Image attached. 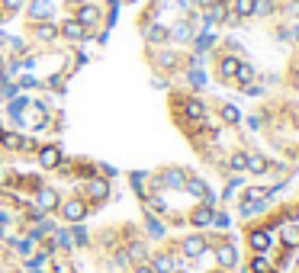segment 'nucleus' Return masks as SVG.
<instances>
[{"instance_id":"21","label":"nucleus","mask_w":299,"mask_h":273,"mask_svg":"<svg viewBox=\"0 0 299 273\" xmlns=\"http://www.w3.org/2000/svg\"><path fill=\"white\" fill-rule=\"evenodd\" d=\"M235 77H238L241 84H248L251 77H254V71H251V65H238V71H235Z\"/></svg>"},{"instance_id":"40","label":"nucleus","mask_w":299,"mask_h":273,"mask_svg":"<svg viewBox=\"0 0 299 273\" xmlns=\"http://www.w3.org/2000/svg\"><path fill=\"white\" fill-rule=\"evenodd\" d=\"M4 42H7V36H4V32H0V45H4Z\"/></svg>"},{"instance_id":"30","label":"nucleus","mask_w":299,"mask_h":273,"mask_svg":"<svg viewBox=\"0 0 299 273\" xmlns=\"http://www.w3.org/2000/svg\"><path fill=\"white\" fill-rule=\"evenodd\" d=\"M209 45H213V36H209V32H206V36H200V39H196V48H209Z\"/></svg>"},{"instance_id":"3","label":"nucleus","mask_w":299,"mask_h":273,"mask_svg":"<svg viewBox=\"0 0 299 273\" xmlns=\"http://www.w3.org/2000/svg\"><path fill=\"white\" fill-rule=\"evenodd\" d=\"M203 251H206L203 238H187V241H183V254H187V257H200Z\"/></svg>"},{"instance_id":"16","label":"nucleus","mask_w":299,"mask_h":273,"mask_svg":"<svg viewBox=\"0 0 299 273\" xmlns=\"http://www.w3.org/2000/svg\"><path fill=\"white\" fill-rule=\"evenodd\" d=\"M168 39V29H164V26H152V29H148V42H164Z\"/></svg>"},{"instance_id":"25","label":"nucleus","mask_w":299,"mask_h":273,"mask_svg":"<svg viewBox=\"0 0 299 273\" xmlns=\"http://www.w3.org/2000/svg\"><path fill=\"white\" fill-rule=\"evenodd\" d=\"M251 267L258 270V273H267V267H270V263H267V257H261V254H258V257H254V263H251Z\"/></svg>"},{"instance_id":"31","label":"nucleus","mask_w":299,"mask_h":273,"mask_svg":"<svg viewBox=\"0 0 299 273\" xmlns=\"http://www.w3.org/2000/svg\"><path fill=\"white\" fill-rule=\"evenodd\" d=\"M71 238H74L77 244H87V232H84V228H74V235H71Z\"/></svg>"},{"instance_id":"7","label":"nucleus","mask_w":299,"mask_h":273,"mask_svg":"<svg viewBox=\"0 0 299 273\" xmlns=\"http://www.w3.org/2000/svg\"><path fill=\"white\" fill-rule=\"evenodd\" d=\"M270 241H274L270 232H254V235H251V248H254V251H267Z\"/></svg>"},{"instance_id":"4","label":"nucleus","mask_w":299,"mask_h":273,"mask_svg":"<svg viewBox=\"0 0 299 273\" xmlns=\"http://www.w3.org/2000/svg\"><path fill=\"white\" fill-rule=\"evenodd\" d=\"M61 212H65V219H68V222H81V219H84V202L71 199L65 209H61Z\"/></svg>"},{"instance_id":"37","label":"nucleus","mask_w":299,"mask_h":273,"mask_svg":"<svg viewBox=\"0 0 299 273\" xmlns=\"http://www.w3.org/2000/svg\"><path fill=\"white\" fill-rule=\"evenodd\" d=\"M7 42H10V48H13V51H23V42H20V39H7Z\"/></svg>"},{"instance_id":"5","label":"nucleus","mask_w":299,"mask_h":273,"mask_svg":"<svg viewBox=\"0 0 299 273\" xmlns=\"http://www.w3.org/2000/svg\"><path fill=\"white\" fill-rule=\"evenodd\" d=\"M61 32H65L68 39H84V32H87V26L84 23H77V20H68L65 26H61Z\"/></svg>"},{"instance_id":"45","label":"nucleus","mask_w":299,"mask_h":273,"mask_svg":"<svg viewBox=\"0 0 299 273\" xmlns=\"http://www.w3.org/2000/svg\"><path fill=\"white\" fill-rule=\"evenodd\" d=\"M296 263H299V260H296Z\"/></svg>"},{"instance_id":"18","label":"nucleus","mask_w":299,"mask_h":273,"mask_svg":"<svg viewBox=\"0 0 299 273\" xmlns=\"http://www.w3.org/2000/svg\"><path fill=\"white\" fill-rule=\"evenodd\" d=\"M238 65H241L238 58H225V61H222V74H225V77H232L235 71H238Z\"/></svg>"},{"instance_id":"42","label":"nucleus","mask_w":299,"mask_h":273,"mask_svg":"<svg viewBox=\"0 0 299 273\" xmlns=\"http://www.w3.org/2000/svg\"><path fill=\"white\" fill-rule=\"evenodd\" d=\"M4 219H7V215H4V212H0V222H4Z\"/></svg>"},{"instance_id":"12","label":"nucleus","mask_w":299,"mask_h":273,"mask_svg":"<svg viewBox=\"0 0 299 273\" xmlns=\"http://www.w3.org/2000/svg\"><path fill=\"white\" fill-rule=\"evenodd\" d=\"M164 183H168V187H183V174L180 171H164Z\"/></svg>"},{"instance_id":"28","label":"nucleus","mask_w":299,"mask_h":273,"mask_svg":"<svg viewBox=\"0 0 299 273\" xmlns=\"http://www.w3.org/2000/svg\"><path fill=\"white\" fill-rule=\"evenodd\" d=\"M4 145H7V148H20L23 138H20V135H4Z\"/></svg>"},{"instance_id":"43","label":"nucleus","mask_w":299,"mask_h":273,"mask_svg":"<svg viewBox=\"0 0 299 273\" xmlns=\"http://www.w3.org/2000/svg\"><path fill=\"white\" fill-rule=\"evenodd\" d=\"M0 71H4V61H0Z\"/></svg>"},{"instance_id":"15","label":"nucleus","mask_w":299,"mask_h":273,"mask_svg":"<svg viewBox=\"0 0 299 273\" xmlns=\"http://www.w3.org/2000/svg\"><path fill=\"white\" fill-rule=\"evenodd\" d=\"M235 13H238V16H251L254 13V0H235Z\"/></svg>"},{"instance_id":"34","label":"nucleus","mask_w":299,"mask_h":273,"mask_svg":"<svg viewBox=\"0 0 299 273\" xmlns=\"http://www.w3.org/2000/svg\"><path fill=\"white\" fill-rule=\"evenodd\" d=\"M4 7L13 13V10H20V7H23V0H4Z\"/></svg>"},{"instance_id":"17","label":"nucleus","mask_w":299,"mask_h":273,"mask_svg":"<svg viewBox=\"0 0 299 273\" xmlns=\"http://www.w3.org/2000/svg\"><path fill=\"white\" fill-rule=\"evenodd\" d=\"M174 260L171 257H155V273H171Z\"/></svg>"},{"instance_id":"6","label":"nucleus","mask_w":299,"mask_h":273,"mask_svg":"<svg viewBox=\"0 0 299 273\" xmlns=\"http://www.w3.org/2000/svg\"><path fill=\"white\" fill-rule=\"evenodd\" d=\"M58 157H61L58 148H55V145H45V148H42V154H39V161H42V167H55Z\"/></svg>"},{"instance_id":"2","label":"nucleus","mask_w":299,"mask_h":273,"mask_svg":"<svg viewBox=\"0 0 299 273\" xmlns=\"http://www.w3.org/2000/svg\"><path fill=\"white\" fill-rule=\"evenodd\" d=\"M52 10H55V7H52V0H32V4H29V13L36 16V20H48Z\"/></svg>"},{"instance_id":"41","label":"nucleus","mask_w":299,"mask_h":273,"mask_svg":"<svg viewBox=\"0 0 299 273\" xmlns=\"http://www.w3.org/2000/svg\"><path fill=\"white\" fill-rule=\"evenodd\" d=\"M200 4H213V0H200Z\"/></svg>"},{"instance_id":"9","label":"nucleus","mask_w":299,"mask_h":273,"mask_svg":"<svg viewBox=\"0 0 299 273\" xmlns=\"http://www.w3.org/2000/svg\"><path fill=\"white\" fill-rule=\"evenodd\" d=\"M107 193H110L107 180H93V183H90V196H93V199H107Z\"/></svg>"},{"instance_id":"1","label":"nucleus","mask_w":299,"mask_h":273,"mask_svg":"<svg viewBox=\"0 0 299 273\" xmlns=\"http://www.w3.org/2000/svg\"><path fill=\"white\" fill-rule=\"evenodd\" d=\"M58 206V196L52 187H39V212H48V209Z\"/></svg>"},{"instance_id":"20","label":"nucleus","mask_w":299,"mask_h":273,"mask_svg":"<svg viewBox=\"0 0 299 273\" xmlns=\"http://www.w3.org/2000/svg\"><path fill=\"white\" fill-rule=\"evenodd\" d=\"M248 171L264 174V171H267V161H264V157H248Z\"/></svg>"},{"instance_id":"36","label":"nucleus","mask_w":299,"mask_h":273,"mask_svg":"<svg viewBox=\"0 0 299 273\" xmlns=\"http://www.w3.org/2000/svg\"><path fill=\"white\" fill-rule=\"evenodd\" d=\"M129 254H132V257H142L145 248H142V244H132V251H129Z\"/></svg>"},{"instance_id":"23","label":"nucleus","mask_w":299,"mask_h":273,"mask_svg":"<svg viewBox=\"0 0 299 273\" xmlns=\"http://www.w3.org/2000/svg\"><path fill=\"white\" fill-rule=\"evenodd\" d=\"M190 193H196V196H206L209 190H206V183H203V180H190Z\"/></svg>"},{"instance_id":"24","label":"nucleus","mask_w":299,"mask_h":273,"mask_svg":"<svg viewBox=\"0 0 299 273\" xmlns=\"http://www.w3.org/2000/svg\"><path fill=\"white\" fill-rule=\"evenodd\" d=\"M283 241L289 244V248H296V244H299V232H296V228H286V238H283Z\"/></svg>"},{"instance_id":"13","label":"nucleus","mask_w":299,"mask_h":273,"mask_svg":"<svg viewBox=\"0 0 299 273\" xmlns=\"http://www.w3.org/2000/svg\"><path fill=\"white\" fill-rule=\"evenodd\" d=\"M219 263L222 267H235V248H219Z\"/></svg>"},{"instance_id":"8","label":"nucleus","mask_w":299,"mask_h":273,"mask_svg":"<svg viewBox=\"0 0 299 273\" xmlns=\"http://www.w3.org/2000/svg\"><path fill=\"white\" fill-rule=\"evenodd\" d=\"M96 20H100L96 7H81V13H77V23H84V26H93Z\"/></svg>"},{"instance_id":"38","label":"nucleus","mask_w":299,"mask_h":273,"mask_svg":"<svg viewBox=\"0 0 299 273\" xmlns=\"http://www.w3.org/2000/svg\"><path fill=\"white\" fill-rule=\"evenodd\" d=\"M55 273H71V267H68V263H58V267H55Z\"/></svg>"},{"instance_id":"26","label":"nucleus","mask_w":299,"mask_h":273,"mask_svg":"<svg viewBox=\"0 0 299 273\" xmlns=\"http://www.w3.org/2000/svg\"><path fill=\"white\" fill-rule=\"evenodd\" d=\"M190 84H193V87H203V84H206V74H203V71H190Z\"/></svg>"},{"instance_id":"14","label":"nucleus","mask_w":299,"mask_h":273,"mask_svg":"<svg viewBox=\"0 0 299 273\" xmlns=\"http://www.w3.org/2000/svg\"><path fill=\"white\" fill-rule=\"evenodd\" d=\"M203 113H206V110H203V103H200V100H190V103H187V116H190V119H203Z\"/></svg>"},{"instance_id":"10","label":"nucleus","mask_w":299,"mask_h":273,"mask_svg":"<svg viewBox=\"0 0 299 273\" xmlns=\"http://www.w3.org/2000/svg\"><path fill=\"white\" fill-rule=\"evenodd\" d=\"M190 219H193V225H209L213 222V209H196Z\"/></svg>"},{"instance_id":"27","label":"nucleus","mask_w":299,"mask_h":273,"mask_svg":"<svg viewBox=\"0 0 299 273\" xmlns=\"http://www.w3.org/2000/svg\"><path fill=\"white\" fill-rule=\"evenodd\" d=\"M232 167H235V171H244V167H248V157H244V154H235V157H232Z\"/></svg>"},{"instance_id":"44","label":"nucleus","mask_w":299,"mask_h":273,"mask_svg":"<svg viewBox=\"0 0 299 273\" xmlns=\"http://www.w3.org/2000/svg\"><path fill=\"white\" fill-rule=\"evenodd\" d=\"M0 20H4V13H0Z\"/></svg>"},{"instance_id":"35","label":"nucleus","mask_w":299,"mask_h":273,"mask_svg":"<svg viewBox=\"0 0 299 273\" xmlns=\"http://www.w3.org/2000/svg\"><path fill=\"white\" fill-rule=\"evenodd\" d=\"M213 222H216L219 228H228V215H213Z\"/></svg>"},{"instance_id":"33","label":"nucleus","mask_w":299,"mask_h":273,"mask_svg":"<svg viewBox=\"0 0 299 273\" xmlns=\"http://www.w3.org/2000/svg\"><path fill=\"white\" fill-rule=\"evenodd\" d=\"M148 232H152V235H161L164 228H161V222H155V219H148Z\"/></svg>"},{"instance_id":"19","label":"nucleus","mask_w":299,"mask_h":273,"mask_svg":"<svg viewBox=\"0 0 299 273\" xmlns=\"http://www.w3.org/2000/svg\"><path fill=\"white\" fill-rule=\"evenodd\" d=\"M219 20H225V7L222 4H216L213 10H209V16H206V23H219Z\"/></svg>"},{"instance_id":"29","label":"nucleus","mask_w":299,"mask_h":273,"mask_svg":"<svg viewBox=\"0 0 299 273\" xmlns=\"http://www.w3.org/2000/svg\"><path fill=\"white\" fill-rule=\"evenodd\" d=\"M55 244H61V248H68V244H71V235H68V232H58Z\"/></svg>"},{"instance_id":"39","label":"nucleus","mask_w":299,"mask_h":273,"mask_svg":"<svg viewBox=\"0 0 299 273\" xmlns=\"http://www.w3.org/2000/svg\"><path fill=\"white\" fill-rule=\"evenodd\" d=\"M135 273H155V270H152V267H138Z\"/></svg>"},{"instance_id":"11","label":"nucleus","mask_w":299,"mask_h":273,"mask_svg":"<svg viewBox=\"0 0 299 273\" xmlns=\"http://www.w3.org/2000/svg\"><path fill=\"white\" fill-rule=\"evenodd\" d=\"M36 36H39L42 42H48V39H55V36H58V29H55V26H52V23H42L39 29H36Z\"/></svg>"},{"instance_id":"22","label":"nucleus","mask_w":299,"mask_h":273,"mask_svg":"<svg viewBox=\"0 0 299 273\" xmlns=\"http://www.w3.org/2000/svg\"><path fill=\"white\" fill-rule=\"evenodd\" d=\"M222 119H225V122H238V119H241V113L235 110V106H225V110H222Z\"/></svg>"},{"instance_id":"32","label":"nucleus","mask_w":299,"mask_h":273,"mask_svg":"<svg viewBox=\"0 0 299 273\" xmlns=\"http://www.w3.org/2000/svg\"><path fill=\"white\" fill-rule=\"evenodd\" d=\"M174 36H177V39H187V36H190V29H187V23H180V26H177V29H174Z\"/></svg>"}]
</instances>
